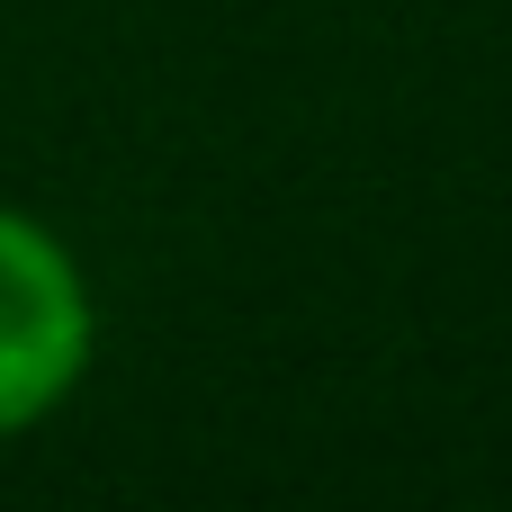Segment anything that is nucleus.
<instances>
[{"mask_svg": "<svg viewBox=\"0 0 512 512\" xmlns=\"http://www.w3.org/2000/svg\"><path fill=\"white\" fill-rule=\"evenodd\" d=\"M90 342L99 306L63 234L36 225L27 207H0V441L36 432L90 378Z\"/></svg>", "mask_w": 512, "mask_h": 512, "instance_id": "f257e3e1", "label": "nucleus"}]
</instances>
